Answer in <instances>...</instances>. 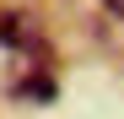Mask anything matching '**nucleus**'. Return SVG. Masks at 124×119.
Instances as JSON below:
<instances>
[{"label":"nucleus","instance_id":"obj_1","mask_svg":"<svg viewBox=\"0 0 124 119\" xmlns=\"http://www.w3.org/2000/svg\"><path fill=\"white\" fill-rule=\"evenodd\" d=\"M0 43H32L27 11H0Z\"/></svg>","mask_w":124,"mask_h":119},{"label":"nucleus","instance_id":"obj_2","mask_svg":"<svg viewBox=\"0 0 124 119\" xmlns=\"http://www.w3.org/2000/svg\"><path fill=\"white\" fill-rule=\"evenodd\" d=\"M16 92H22V97H32V103H49V97H54V81H49V76H32V81H22Z\"/></svg>","mask_w":124,"mask_h":119},{"label":"nucleus","instance_id":"obj_3","mask_svg":"<svg viewBox=\"0 0 124 119\" xmlns=\"http://www.w3.org/2000/svg\"><path fill=\"white\" fill-rule=\"evenodd\" d=\"M108 11H113V16H124V0H108Z\"/></svg>","mask_w":124,"mask_h":119}]
</instances>
